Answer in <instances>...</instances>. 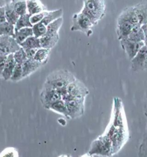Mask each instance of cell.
<instances>
[{"instance_id": "1", "label": "cell", "mask_w": 147, "mask_h": 157, "mask_svg": "<svg viewBox=\"0 0 147 157\" xmlns=\"http://www.w3.org/2000/svg\"><path fill=\"white\" fill-rule=\"evenodd\" d=\"M103 135L112 143L113 156L121 150L129 139L124 107L120 98H113L110 120Z\"/></svg>"}, {"instance_id": "2", "label": "cell", "mask_w": 147, "mask_h": 157, "mask_svg": "<svg viewBox=\"0 0 147 157\" xmlns=\"http://www.w3.org/2000/svg\"><path fill=\"white\" fill-rule=\"evenodd\" d=\"M77 78L69 71L60 69L55 71L48 75L45 83L57 90L62 96L67 93V88Z\"/></svg>"}, {"instance_id": "3", "label": "cell", "mask_w": 147, "mask_h": 157, "mask_svg": "<svg viewBox=\"0 0 147 157\" xmlns=\"http://www.w3.org/2000/svg\"><path fill=\"white\" fill-rule=\"evenodd\" d=\"M83 3L81 12L87 16L95 25H98L106 13V0H83Z\"/></svg>"}, {"instance_id": "4", "label": "cell", "mask_w": 147, "mask_h": 157, "mask_svg": "<svg viewBox=\"0 0 147 157\" xmlns=\"http://www.w3.org/2000/svg\"><path fill=\"white\" fill-rule=\"evenodd\" d=\"M91 155L102 157H113L112 144L108 138L103 135H101L91 143L88 151Z\"/></svg>"}, {"instance_id": "5", "label": "cell", "mask_w": 147, "mask_h": 157, "mask_svg": "<svg viewBox=\"0 0 147 157\" xmlns=\"http://www.w3.org/2000/svg\"><path fill=\"white\" fill-rule=\"evenodd\" d=\"M95 25L93 22L87 16L79 12L73 16L72 25L70 30L71 31L82 32L89 37L93 34V29Z\"/></svg>"}, {"instance_id": "6", "label": "cell", "mask_w": 147, "mask_h": 157, "mask_svg": "<svg viewBox=\"0 0 147 157\" xmlns=\"http://www.w3.org/2000/svg\"><path fill=\"white\" fill-rule=\"evenodd\" d=\"M62 98L66 103L69 118L75 119L84 115L86 99L71 97L67 93L63 95Z\"/></svg>"}, {"instance_id": "7", "label": "cell", "mask_w": 147, "mask_h": 157, "mask_svg": "<svg viewBox=\"0 0 147 157\" xmlns=\"http://www.w3.org/2000/svg\"><path fill=\"white\" fill-rule=\"evenodd\" d=\"M60 99H62V95L59 91L44 83L40 94V100L44 108L48 109L51 105Z\"/></svg>"}, {"instance_id": "8", "label": "cell", "mask_w": 147, "mask_h": 157, "mask_svg": "<svg viewBox=\"0 0 147 157\" xmlns=\"http://www.w3.org/2000/svg\"><path fill=\"white\" fill-rule=\"evenodd\" d=\"M21 48L15 38L11 36H0V54L8 56Z\"/></svg>"}, {"instance_id": "9", "label": "cell", "mask_w": 147, "mask_h": 157, "mask_svg": "<svg viewBox=\"0 0 147 157\" xmlns=\"http://www.w3.org/2000/svg\"><path fill=\"white\" fill-rule=\"evenodd\" d=\"M131 69L134 72H140L147 69V46H142L133 59L131 60Z\"/></svg>"}, {"instance_id": "10", "label": "cell", "mask_w": 147, "mask_h": 157, "mask_svg": "<svg viewBox=\"0 0 147 157\" xmlns=\"http://www.w3.org/2000/svg\"><path fill=\"white\" fill-rule=\"evenodd\" d=\"M68 95L71 97L86 99L89 94V90L82 82L76 79L67 88Z\"/></svg>"}, {"instance_id": "11", "label": "cell", "mask_w": 147, "mask_h": 157, "mask_svg": "<svg viewBox=\"0 0 147 157\" xmlns=\"http://www.w3.org/2000/svg\"><path fill=\"white\" fill-rule=\"evenodd\" d=\"M121 48L131 61L137 54L139 50L145 44L144 42H134L128 39L120 40Z\"/></svg>"}, {"instance_id": "12", "label": "cell", "mask_w": 147, "mask_h": 157, "mask_svg": "<svg viewBox=\"0 0 147 157\" xmlns=\"http://www.w3.org/2000/svg\"><path fill=\"white\" fill-rule=\"evenodd\" d=\"M117 23H129L133 25L139 24L134 6H128L123 10L118 16Z\"/></svg>"}, {"instance_id": "13", "label": "cell", "mask_w": 147, "mask_h": 157, "mask_svg": "<svg viewBox=\"0 0 147 157\" xmlns=\"http://www.w3.org/2000/svg\"><path fill=\"white\" fill-rule=\"evenodd\" d=\"M133 26V25L129 23H117L116 31L118 40L127 39Z\"/></svg>"}, {"instance_id": "14", "label": "cell", "mask_w": 147, "mask_h": 157, "mask_svg": "<svg viewBox=\"0 0 147 157\" xmlns=\"http://www.w3.org/2000/svg\"><path fill=\"white\" fill-rule=\"evenodd\" d=\"M43 65L36 61L34 59H28L24 64L22 65L23 78L29 76L36 71L40 68Z\"/></svg>"}, {"instance_id": "15", "label": "cell", "mask_w": 147, "mask_h": 157, "mask_svg": "<svg viewBox=\"0 0 147 157\" xmlns=\"http://www.w3.org/2000/svg\"><path fill=\"white\" fill-rule=\"evenodd\" d=\"M27 13L30 16L47 10L46 8L40 0H27Z\"/></svg>"}, {"instance_id": "16", "label": "cell", "mask_w": 147, "mask_h": 157, "mask_svg": "<svg viewBox=\"0 0 147 157\" xmlns=\"http://www.w3.org/2000/svg\"><path fill=\"white\" fill-rule=\"evenodd\" d=\"M134 9L137 14L140 25L147 24V1H143L134 5Z\"/></svg>"}, {"instance_id": "17", "label": "cell", "mask_w": 147, "mask_h": 157, "mask_svg": "<svg viewBox=\"0 0 147 157\" xmlns=\"http://www.w3.org/2000/svg\"><path fill=\"white\" fill-rule=\"evenodd\" d=\"M16 64L17 63L13 57V54L8 55L7 56L6 62L2 75V78L5 80H10Z\"/></svg>"}, {"instance_id": "18", "label": "cell", "mask_w": 147, "mask_h": 157, "mask_svg": "<svg viewBox=\"0 0 147 157\" xmlns=\"http://www.w3.org/2000/svg\"><path fill=\"white\" fill-rule=\"evenodd\" d=\"M48 109L53 111L54 112L60 114L61 115H63L64 117L69 118V112L67 108L66 103L63 99H60L57 101L55 102L49 106Z\"/></svg>"}, {"instance_id": "19", "label": "cell", "mask_w": 147, "mask_h": 157, "mask_svg": "<svg viewBox=\"0 0 147 157\" xmlns=\"http://www.w3.org/2000/svg\"><path fill=\"white\" fill-rule=\"evenodd\" d=\"M127 39L134 42H144L145 36L142 25H134Z\"/></svg>"}, {"instance_id": "20", "label": "cell", "mask_w": 147, "mask_h": 157, "mask_svg": "<svg viewBox=\"0 0 147 157\" xmlns=\"http://www.w3.org/2000/svg\"><path fill=\"white\" fill-rule=\"evenodd\" d=\"M8 4L19 16L28 13L27 0H10Z\"/></svg>"}, {"instance_id": "21", "label": "cell", "mask_w": 147, "mask_h": 157, "mask_svg": "<svg viewBox=\"0 0 147 157\" xmlns=\"http://www.w3.org/2000/svg\"><path fill=\"white\" fill-rule=\"evenodd\" d=\"M34 33L32 28H24L15 31L14 38L16 42L21 44L29 37L33 36Z\"/></svg>"}, {"instance_id": "22", "label": "cell", "mask_w": 147, "mask_h": 157, "mask_svg": "<svg viewBox=\"0 0 147 157\" xmlns=\"http://www.w3.org/2000/svg\"><path fill=\"white\" fill-rule=\"evenodd\" d=\"M59 40V35L54 36L45 35L40 38L41 47L45 49H52L57 44Z\"/></svg>"}, {"instance_id": "23", "label": "cell", "mask_w": 147, "mask_h": 157, "mask_svg": "<svg viewBox=\"0 0 147 157\" xmlns=\"http://www.w3.org/2000/svg\"><path fill=\"white\" fill-rule=\"evenodd\" d=\"M62 16H63V10L62 9L48 11V13L44 17V19L41 21V22L44 23L46 26H48L49 24H51L56 20L58 19L60 17H62Z\"/></svg>"}, {"instance_id": "24", "label": "cell", "mask_w": 147, "mask_h": 157, "mask_svg": "<svg viewBox=\"0 0 147 157\" xmlns=\"http://www.w3.org/2000/svg\"><path fill=\"white\" fill-rule=\"evenodd\" d=\"M63 17L51 23L47 26V31L46 34L49 36H58L59 29H60L63 25Z\"/></svg>"}, {"instance_id": "25", "label": "cell", "mask_w": 147, "mask_h": 157, "mask_svg": "<svg viewBox=\"0 0 147 157\" xmlns=\"http://www.w3.org/2000/svg\"><path fill=\"white\" fill-rule=\"evenodd\" d=\"M30 16L28 13L20 16L19 19L15 25V31L24 28H32L33 25L30 23Z\"/></svg>"}, {"instance_id": "26", "label": "cell", "mask_w": 147, "mask_h": 157, "mask_svg": "<svg viewBox=\"0 0 147 157\" xmlns=\"http://www.w3.org/2000/svg\"><path fill=\"white\" fill-rule=\"evenodd\" d=\"M20 46L24 49H39L41 48L40 38L34 36V35L26 39L23 43L20 44Z\"/></svg>"}, {"instance_id": "27", "label": "cell", "mask_w": 147, "mask_h": 157, "mask_svg": "<svg viewBox=\"0 0 147 157\" xmlns=\"http://www.w3.org/2000/svg\"><path fill=\"white\" fill-rule=\"evenodd\" d=\"M5 8L6 21L11 25H15L20 16L15 12V10L9 5L8 3L6 4Z\"/></svg>"}, {"instance_id": "28", "label": "cell", "mask_w": 147, "mask_h": 157, "mask_svg": "<svg viewBox=\"0 0 147 157\" xmlns=\"http://www.w3.org/2000/svg\"><path fill=\"white\" fill-rule=\"evenodd\" d=\"M50 52H51V49H45V48H41L37 50V52L36 53L34 59L43 65L47 62L48 59Z\"/></svg>"}, {"instance_id": "29", "label": "cell", "mask_w": 147, "mask_h": 157, "mask_svg": "<svg viewBox=\"0 0 147 157\" xmlns=\"http://www.w3.org/2000/svg\"><path fill=\"white\" fill-rule=\"evenodd\" d=\"M15 25L6 21L0 23V36H11L15 35Z\"/></svg>"}, {"instance_id": "30", "label": "cell", "mask_w": 147, "mask_h": 157, "mask_svg": "<svg viewBox=\"0 0 147 157\" xmlns=\"http://www.w3.org/2000/svg\"><path fill=\"white\" fill-rule=\"evenodd\" d=\"M33 33L34 36L40 38L46 34L47 31V26H46L41 21L34 25L32 27Z\"/></svg>"}, {"instance_id": "31", "label": "cell", "mask_w": 147, "mask_h": 157, "mask_svg": "<svg viewBox=\"0 0 147 157\" xmlns=\"http://www.w3.org/2000/svg\"><path fill=\"white\" fill-rule=\"evenodd\" d=\"M13 57L17 64L23 65L28 59L24 49L21 47L20 49L13 53Z\"/></svg>"}, {"instance_id": "32", "label": "cell", "mask_w": 147, "mask_h": 157, "mask_svg": "<svg viewBox=\"0 0 147 157\" xmlns=\"http://www.w3.org/2000/svg\"><path fill=\"white\" fill-rule=\"evenodd\" d=\"M23 78V72L22 65L20 64H16L15 69L13 72L12 75L11 76L10 80L12 82H19Z\"/></svg>"}, {"instance_id": "33", "label": "cell", "mask_w": 147, "mask_h": 157, "mask_svg": "<svg viewBox=\"0 0 147 157\" xmlns=\"http://www.w3.org/2000/svg\"><path fill=\"white\" fill-rule=\"evenodd\" d=\"M48 10H45V11L41 12L39 13L30 16V21L31 24L34 25L41 22L44 19V17L48 13Z\"/></svg>"}, {"instance_id": "34", "label": "cell", "mask_w": 147, "mask_h": 157, "mask_svg": "<svg viewBox=\"0 0 147 157\" xmlns=\"http://www.w3.org/2000/svg\"><path fill=\"white\" fill-rule=\"evenodd\" d=\"M138 157H147V137H143L138 151Z\"/></svg>"}, {"instance_id": "35", "label": "cell", "mask_w": 147, "mask_h": 157, "mask_svg": "<svg viewBox=\"0 0 147 157\" xmlns=\"http://www.w3.org/2000/svg\"><path fill=\"white\" fill-rule=\"evenodd\" d=\"M6 59L7 56L0 54V78H2V75L6 62Z\"/></svg>"}, {"instance_id": "36", "label": "cell", "mask_w": 147, "mask_h": 157, "mask_svg": "<svg viewBox=\"0 0 147 157\" xmlns=\"http://www.w3.org/2000/svg\"><path fill=\"white\" fill-rule=\"evenodd\" d=\"M6 21L5 6L0 7V23H3Z\"/></svg>"}, {"instance_id": "37", "label": "cell", "mask_w": 147, "mask_h": 157, "mask_svg": "<svg viewBox=\"0 0 147 157\" xmlns=\"http://www.w3.org/2000/svg\"><path fill=\"white\" fill-rule=\"evenodd\" d=\"M28 59H34V56L38 49H24Z\"/></svg>"}, {"instance_id": "38", "label": "cell", "mask_w": 147, "mask_h": 157, "mask_svg": "<svg viewBox=\"0 0 147 157\" xmlns=\"http://www.w3.org/2000/svg\"><path fill=\"white\" fill-rule=\"evenodd\" d=\"M6 152L5 153H2L1 157H16V152L13 150H6Z\"/></svg>"}, {"instance_id": "39", "label": "cell", "mask_w": 147, "mask_h": 157, "mask_svg": "<svg viewBox=\"0 0 147 157\" xmlns=\"http://www.w3.org/2000/svg\"><path fill=\"white\" fill-rule=\"evenodd\" d=\"M142 29L144 31L145 39H144V44L147 46V25H142Z\"/></svg>"}, {"instance_id": "40", "label": "cell", "mask_w": 147, "mask_h": 157, "mask_svg": "<svg viewBox=\"0 0 147 157\" xmlns=\"http://www.w3.org/2000/svg\"><path fill=\"white\" fill-rule=\"evenodd\" d=\"M6 4V3H5V0H0V7L5 6Z\"/></svg>"}, {"instance_id": "41", "label": "cell", "mask_w": 147, "mask_h": 157, "mask_svg": "<svg viewBox=\"0 0 147 157\" xmlns=\"http://www.w3.org/2000/svg\"><path fill=\"white\" fill-rule=\"evenodd\" d=\"M81 157H94V156L93 155H90L88 153H87V154H84L83 155H82Z\"/></svg>"}, {"instance_id": "42", "label": "cell", "mask_w": 147, "mask_h": 157, "mask_svg": "<svg viewBox=\"0 0 147 157\" xmlns=\"http://www.w3.org/2000/svg\"><path fill=\"white\" fill-rule=\"evenodd\" d=\"M144 114L147 117V101L145 105V107H144Z\"/></svg>"}, {"instance_id": "43", "label": "cell", "mask_w": 147, "mask_h": 157, "mask_svg": "<svg viewBox=\"0 0 147 157\" xmlns=\"http://www.w3.org/2000/svg\"><path fill=\"white\" fill-rule=\"evenodd\" d=\"M143 137H147V129H146V131L145 132V133L144 135V136Z\"/></svg>"}]
</instances>
